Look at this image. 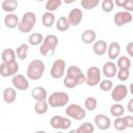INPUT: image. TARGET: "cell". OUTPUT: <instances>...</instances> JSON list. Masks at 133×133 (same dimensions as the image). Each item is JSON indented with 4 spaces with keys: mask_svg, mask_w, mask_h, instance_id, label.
Here are the masks:
<instances>
[{
    "mask_svg": "<svg viewBox=\"0 0 133 133\" xmlns=\"http://www.w3.org/2000/svg\"><path fill=\"white\" fill-rule=\"evenodd\" d=\"M85 74L77 65H70L66 69V73L63 77V85L66 88H75L85 83Z\"/></svg>",
    "mask_w": 133,
    "mask_h": 133,
    "instance_id": "cell-1",
    "label": "cell"
},
{
    "mask_svg": "<svg viewBox=\"0 0 133 133\" xmlns=\"http://www.w3.org/2000/svg\"><path fill=\"white\" fill-rule=\"evenodd\" d=\"M55 26H56V29L60 32H64V31H68L71 27V24H70V21L68 19V17H60L58 18V20L56 21L55 23Z\"/></svg>",
    "mask_w": 133,
    "mask_h": 133,
    "instance_id": "cell-26",
    "label": "cell"
},
{
    "mask_svg": "<svg viewBox=\"0 0 133 133\" xmlns=\"http://www.w3.org/2000/svg\"><path fill=\"white\" fill-rule=\"evenodd\" d=\"M116 77L122 82L127 81L129 79V77H130V71H129V69H118L117 70V73H116Z\"/></svg>",
    "mask_w": 133,
    "mask_h": 133,
    "instance_id": "cell-38",
    "label": "cell"
},
{
    "mask_svg": "<svg viewBox=\"0 0 133 133\" xmlns=\"http://www.w3.org/2000/svg\"><path fill=\"white\" fill-rule=\"evenodd\" d=\"M11 83L12 86L17 89V90H22L25 91L29 88V81L28 78H26L24 75L22 74H16L15 76H12L11 78Z\"/></svg>",
    "mask_w": 133,
    "mask_h": 133,
    "instance_id": "cell-12",
    "label": "cell"
},
{
    "mask_svg": "<svg viewBox=\"0 0 133 133\" xmlns=\"http://www.w3.org/2000/svg\"><path fill=\"white\" fill-rule=\"evenodd\" d=\"M99 85H100V89L103 90V91H111V89L113 88V82L109 78L101 80Z\"/></svg>",
    "mask_w": 133,
    "mask_h": 133,
    "instance_id": "cell-37",
    "label": "cell"
},
{
    "mask_svg": "<svg viewBox=\"0 0 133 133\" xmlns=\"http://www.w3.org/2000/svg\"><path fill=\"white\" fill-rule=\"evenodd\" d=\"M129 94V88L125 84H117L111 89V99L114 102H122Z\"/></svg>",
    "mask_w": 133,
    "mask_h": 133,
    "instance_id": "cell-11",
    "label": "cell"
},
{
    "mask_svg": "<svg viewBox=\"0 0 133 133\" xmlns=\"http://www.w3.org/2000/svg\"><path fill=\"white\" fill-rule=\"evenodd\" d=\"M117 65L116 63H114L112 60H109V61H106L104 64H103V68H102V74L106 77V78H113L116 73H117Z\"/></svg>",
    "mask_w": 133,
    "mask_h": 133,
    "instance_id": "cell-15",
    "label": "cell"
},
{
    "mask_svg": "<svg viewBox=\"0 0 133 133\" xmlns=\"http://www.w3.org/2000/svg\"><path fill=\"white\" fill-rule=\"evenodd\" d=\"M97 106H98V101L95 97H87L84 101V107L87 111H95L97 109Z\"/></svg>",
    "mask_w": 133,
    "mask_h": 133,
    "instance_id": "cell-31",
    "label": "cell"
},
{
    "mask_svg": "<svg viewBox=\"0 0 133 133\" xmlns=\"http://www.w3.org/2000/svg\"><path fill=\"white\" fill-rule=\"evenodd\" d=\"M49 103L47 100H42V101H36L35 104H34V112L36 114H39V115H43L45 113H47L48 109H49Z\"/></svg>",
    "mask_w": 133,
    "mask_h": 133,
    "instance_id": "cell-24",
    "label": "cell"
},
{
    "mask_svg": "<svg viewBox=\"0 0 133 133\" xmlns=\"http://www.w3.org/2000/svg\"><path fill=\"white\" fill-rule=\"evenodd\" d=\"M28 50H29L28 45H26V44H22V45H20V46L16 49L17 57H18V58H20L21 60L26 59V58H27V56H28Z\"/></svg>",
    "mask_w": 133,
    "mask_h": 133,
    "instance_id": "cell-32",
    "label": "cell"
},
{
    "mask_svg": "<svg viewBox=\"0 0 133 133\" xmlns=\"http://www.w3.org/2000/svg\"><path fill=\"white\" fill-rule=\"evenodd\" d=\"M80 4L83 7V9L90 10V9L96 8L100 4V0H81Z\"/></svg>",
    "mask_w": 133,
    "mask_h": 133,
    "instance_id": "cell-35",
    "label": "cell"
},
{
    "mask_svg": "<svg viewBox=\"0 0 133 133\" xmlns=\"http://www.w3.org/2000/svg\"><path fill=\"white\" fill-rule=\"evenodd\" d=\"M107 53H108V58L110 60L117 59L119 56V53H121V45L117 42H111L108 45Z\"/></svg>",
    "mask_w": 133,
    "mask_h": 133,
    "instance_id": "cell-18",
    "label": "cell"
},
{
    "mask_svg": "<svg viewBox=\"0 0 133 133\" xmlns=\"http://www.w3.org/2000/svg\"><path fill=\"white\" fill-rule=\"evenodd\" d=\"M65 69H66L65 61L63 59L58 58L52 63V66L50 70V75L53 79H60V78L64 77Z\"/></svg>",
    "mask_w": 133,
    "mask_h": 133,
    "instance_id": "cell-8",
    "label": "cell"
},
{
    "mask_svg": "<svg viewBox=\"0 0 133 133\" xmlns=\"http://www.w3.org/2000/svg\"><path fill=\"white\" fill-rule=\"evenodd\" d=\"M132 20H133V17H132L131 12H129V11H127V10L117 11V12L113 16V22H114V24H115L116 26H118V27L131 23Z\"/></svg>",
    "mask_w": 133,
    "mask_h": 133,
    "instance_id": "cell-13",
    "label": "cell"
},
{
    "mask_svg": "<svg viewBox=\"0 0 133 133\" xmlns=\"http://www.w3.org/2000/svg\"><path fill=\"white\" fill-rule=\"evenodd\" d=\"M95 131V125H92L90 122H84L81 124L77 129L72 130V133H92Z\"/></svg>",
    "mask_w": 133,
    "mask_h": 133,
    "instance_id": "cell-28",
    "label": "cell"
},
{
    "mask_svg": "<svg viewBox=\"0 0 133 133\" xmlns=\"http://www.w3.org/2000/svg\"><path fill=\"white\" fill-rule=\"evenodd\" d=\"M42 23H43V25L45 27L51 28L54 25V23H56L55 22V16H54V14L51 12V11L44 12L43 16H42Z\"/></svg>",
    "mask_w": 133,
    "mask_h": 133,
    "instance_id": "cell-27",
    "label": "cell"
},
{
    "mask_svg": "<svg viewBox=\"0 0 133 133\" xmlns=\"http://www.w3.org/2000/svg\"><path fill=\"white\" fill-rule=\"evenodd\" d=\"M31 97L35 101H42V100H47L48 99V92L47 89L43 86H35L31 90Z\"/></svg>",
    "mask_w": 133,
    "mask_h": 133,
    "instance_id": "cell-19",
    "label": "cell"
},
{
    "mask_svg": "<svg viewBox=\"0 0 133 133\" xmlns=\"http://www.w3.org/2000/svg\"><path fill=\"white\" fill-rule=\"evenodd\" d=\"M131 60L128 56H118L117 58V62H116V65L118 69H130L131 68Z\"/></svg>",
    "mask_w": 133,
    "mask_h": 133,
    "instance_id": "cell-34",
    "label": "cell"
},
{
    "mask_svg": "<svg viewBox=\"0 0 133 133\" xmlns=\"http://www.w3.org/2000/svg\"><path fill=\"white\" fill-rule=\"evenodd\" d=\"M94 122H95V125L100 129V130H108L110 127H111V121L110 118L106 115V114H103V113H99L95 116L94 118Z\"/></svg>",
    "mask_w": 133,
    "mask_h": 133,
    "instance_id": "cell-14",
    "label": "cell"
},
{
    "mask_svg": "<svg viewBox=\"0 0 133 133\" xmlns=\"http://www.w3.org/2000/svg\"><path fill=\"white\" fill-rule=\"evenodd\" d=\"M129 92L133 96V83H131V84H130V86H129Z\"/></svg>",
    "mask_w": 133,
    "mask_h": 133,
    "instance_id": "cell-46",
    "label": "cell"
},
{
    "mask_svg": "<svg viewBox=\"0 0 133 133\" xmlns=\"http://www.w3.org/2000/svg\"><path fill=\"white\" fill-rule=\"evenodd\" d=\"M65 4H72V3H74V2H76L77 0H62Z\"/></svg>",
    "mask_w": 133,
    "mask_h": 133,
    "instance_id": "cell-45",
    "label": "cell"
},
{
    "mask_svg": "<svg viewBox=\"0 0 133 133\" xmlns=\"http://www.w3.org/2000/svg\"><path fill=\"white\" fill-rule=\"evenodd\" d=\"M18 6H19L18 0H4L1 4L2 10L7 14H10V12H14L15 10H17Z\"/></svg>",
    "mask_w": 133,
    "mask_h": 133,
    "instance_id": "cell-23",
    "label": "cell"
},
{
    "mask_svg": "<svg viewBox=\"0 0 133 133\" xmlns=\"http://www.w3.org/2000/svg\"><path fill=\"white\" fill-rule=\"evenodd\" d=\"M19 18L16 14L14 12H10V14H7L5 17H4V25L6 26V28L8 29H15L18 27L19 25Z\"/></svg>",
    "mask_w": 133,
    "mask_h": 133,
    "instance_id": "cell-21",
    "label": "cell"
},
{
    "mask_svg": "<svg viewBox=\"0 0 133 133\" xmlns=\"http://www.w3.org/2000/svg\"><path fill=\"white\" fill-rule=\"evenodd\" d=\"M36 1H38V2H43V1H45V0H36Z\"/></svg>",
    "mask_w": 133,
    "mask_h": 133,
    "instance_id": "cell-47",
    "label": "cell"
},
{
    "mask_svg": "<svg viewBox=\"0 0 133 133\" xmlns=\"http://www.w3.org/2000/svg\"><path fill=\"white\" fill-rule=\"evenodd\" d=\"M50 107L52 108H61L66 106L70 101V96L64 91H54L47 99Z\"/></svg>",
    "mask_w": 133,
    "mask_h": 133,
    "instance_id": "cell-5",
    "label": "cell"
},
{
    "mask_svg": "<svg viewBox=\"0 0 133 133\" xmlns=\"http://www.w3.org/2000/svg\"><path fill=\"white\" fill-rule=\"evenodd\" d=\"M125 113V107L119 103V102H115L114 104L111 105L110 107V114L112 116H123Z\"/></svg>",
    "mask_w": 133,
    "mask_h": 133,
    "instance_id": "cell-29",
    "label": "cell"
},
{
    "mask_svg": "<svg viewBox=\"0 0 133 133\" xmlns=\"http://www.w3.org/2000/svg\"><path fill=\"white\" fill-rule=\"evenodd\" d=\"M68 19L70 21L71 26H75L76 27L81 23V21L83 19V12H82V10L80 8H73L69 12Z\"/></svg>",
    "mask_w": 133,
    "mask_h": 133,
    "instance_id": "cell-16",
    "label": "cell"
},
{
    "mask_svg": "<svg viewBox=\"0 0 133 133\" xmlns=\"http://www.w3.org/2000/svg\"><path fill=\"white\" fill-rule=\"evenodd\" d=\"M17 57V53L16 50L11 49V48H6L2 51L1 53V59L2 62H9V61H15Z\"/></svg>",
    "mask_w": 133,
    "mask_h": 133,
    "instance_id": "cell-25",
    "label": "cell"
},
{
    "mask_svg": "<svg viewBox=\"0 0 133 133\" xmlns=\"http://www.w3.org/2000/svg\"><path fill=\"white\" fill-rule=\"evenodd\" d=\"M101 76H102V72L98 66H89L85 74V77H86L85 83L90 87H95L99 85V83L101 82L102 80Z\"/></svg>",
    "mask_w": 133,
    "mask_h": 133,
    "instance_id": "cell-7",
    "label": "cell"
},
{
    "mask_svg": "<svg viewBox=\"0 0 133 133\" xmlns=\"http://www.w3.org/2000/svg\"><path fill=\"white\" fill-rule=\"evenodd\" d=\"M96 39H97V33L92 29H86L81 33V41L86 45L94 44Z\"/></svg>",
    "mask_w": 133,
    "mask_h": 133,
    "instance_id": "cell-22",
    "label": "cell"
},
{
    "mask_svg": "<svg viewBox=\"0 0 133 133\" xmlns=\"http://www.w3.org/2000/svg\"><path fill=\"white\" fill-rule=\"evenodd\" d=\"M114 1V4L116 5V6H118V7H124V5L126 4V2L128 1V0H113Z\"/></svg>",
    "mask_w": 133,
    "mask_h": 133,
    "instance_id": "cell-43",
    "label": "cell"
},
{
    "mask_svg": "<svg viewBox=\"0 0 133 133\" xmlns=\"http://www.w3.org/2000/svg\"><path fill=\"white\" fill-rule=\"evenodd\" d=\"M65 114L70 118L75 121H82L86 116V109L80 106L79 104H70L65 108Z\"/></svg>",
    "mask_w": 133,
    "mask_h": 133,
    "instance_id": "cell-6",
    "label": "cell"
},
{
    "mask_svg": "<svg viewBox=\"0 0 133 133\" xmlns=\"http://www.w3.org/2000/svg\"><path fill=\"white\" fill-rule=\"evenodd\" d=\"M58 46V37L54 34H48L45 36L43 44L39 46V53L45 57H50L55 53Z\"/></svg>",
    "mask_w": 133,
    "mask_h": 133,
    "instance_id": "cell-3",
    "label": "cell"
},
{
    "mask_svg": "<svg viewBox=\"0 0 133 133\" xmlns=\"http://www.w3.org/2000/svg\"><path fill=\"white\" fill-rule=\"evenodd\" d=\"M114 1L113 0H103L101 3L102 10L104 12H111L114 8Z\"/></svg>",
    "mask_w": 133,
    "mask_h": 133,
    "instance_id": "cell-39",
    "label": "cell"
},
{
    "mask_svg": "<svg viewBox=\"0 0 133 133\" xmlns=\"http://www.w3.org/2000/svg\"><path fill=\"white\" fill-rule=\"evenodd\" d=\"M36 24V15L32 11H26L19 22L18 29L22 33H29Z\"/></svg>",
    "mask_w": 133,
    "mask_h": 133,
    "instance_id": "cell-4",
    "label": "cell"
},
{
    "mask_svg": "<svg viewBox=\"0 0 133 133\" xmlns=\"http://www.w3.org/2000/svg\"><path fill=\"white\" fill-rule=\"evenodd\" d=\"M126 51H127L128 55L133 58V42L128 43V45H127V47H126Z\"/></svg>",
    "mask_w": 133,
    "mask_h": 133,
    "instance_id": "cell-42",
    "label": "cell"
},
{
    "mask_svg": "<svg viewBox=\"0 0 133 133\" xmlns=\"http://www.w3.org/2000/svg\"><path fill=\"white\" fill-rule=\"evenodd\" d=\"M127 109H128L129 112H131V113L133 112V99L129 100V102L127 104Z\"/></svg>",
    "mask_w": 133,
    "mask_h": 133,
    "instance_id": "cell-44",
    "label": "cell"
},
{
    "mask_svg": "<svg viewBox=\"0 0 133 133\" xmlns=\"http://www.w3.org/2000/svg\"><path fill=\"white\" fill-rule=\"evenodd\" d=\"M44 36L42 35V33L39 32H34V33H31L28 37V43L29 45L31 46H41L44 42Z\"/></svg>",
    "mask_w": 133,
    "mask_h": 133,
    "instance_id": "cell-30",
    "label": "cell"
},
{
    "mask_svg": "<svg viewBox=\"0 0 133 133\" xmlns=\"http://www.w3.org/2000/svg\"><path fill=\"white\" fill-rule=\"evenodd\" d=\"M50 125L53 129H59V130H69L72 126L71 118L61 116V115H53L50 119Z\"/></svg>",
    "mask_w": 133,
    "mask_h": 133,
    "instance_id": "cell-9",
    "label": "cell"
},
{
    "mask_svg": "<svg viewBox=\"0 0 133 133\" xmlns=\"http://www.w3.org/2000/svg\"><path fill=\"white\" fill-rule=\"evenodd\" d=\"M113 127L116 131H124L127 129V125L125 122L124 116H117L115 117L114 122H113Z\"/></svg>",
    "mask_w": 133,
    "mask_h": 133,
    "instance_id": "cell-36",
    "label": "cell"
},
{
    "mask_svg": "<svg viewBox=\"0 0 133 133\" xmlns=\"http://www.w3.org/2000/svg\"><path fill=\"white\" fill-rule=\"evenodd\" d=\"M108 45L104 39H98L92 44V52L98 56H103L107 53Z\"/></svg>",
    "mask_w": 133,
    "mask_h": 133,
    "instance_id": "cell-17",
    "label": "cell"
},
{
    "mask_svg": "<svg viewBox=\"0 0 133 133\" xmlns=\"http://www.w3.org/2000/svg\"><path fill=\"white\" fill-rule=\"evenodd\" d=\"M62 2H63L62 0H47L46 1V4H45V8H46L47 11L53 12L57 8L60 7V5H61Z\"/></svg>",
    "mask_w": 133,
    "mask_h": 133,
    "instance_id": "cell-33",
    "label": "cell"
},
{
    "mask_svg": "<svg viewBox=\"0 0 133 133\" xmlns=\"http://www.w3.org/2000/svg\"><path fill=\"white\" fill-rule=\"evenodd\" d=\"M19 63L15 61H9V62H2L0 64V74L3 78L7 77H12L19 72Z\"/></svg>",
    "mask_w": 133,
    "mask_h": 133,
    "instance_id": "cell-10",
    "label": "cell"
},
{
    "mask_svg": "<svg viewBox=\"0 0 133 133\" xmlns=\"http://www.w3.org/2000/svg\"><path fill=\"white\" fill-rule=\"evenodd\" d=\"M2 98L6 104H12L17 99V89L15 87H6L3 90Z\"/></svg>",
    "mask_w": 133,
    "mask_h": 133,
    "instance_id": "cell-20",
    "label": "cell"
},
{
    "mask_svg": "<svg viewBox=\"0 0 133 133\" xmlns=\"http://www.w3.org/2000/svg\"><path fill=\"white\" fill-rule=\"evenodd\" d=\"M124 118H125L127 128L133 129V116L132 115H126V116H124Z\"/></svg>",
    "mask_w": 133,
    "mask_h": 133,
    "instance_id": "cell-40",
    "label": "cell"
},
{
    "mask_svg": "<svg viewBox=\"0 0 133 133\" xmlns=\"http://www.w3.org/2000/svg\"><path fill=\"white\" fill-rule=\"evenodd\" d=\"M123 8H125V10H127L129 12H132L133 11V0H128Z\"/></svg>",
    "mask_w": 133,
    "mask_h": 133,
    "instance_id": "cell-41",
    "label": "cell"
},
{
    "mask_svg": "<svg viewBox=\"0 0 133 133\" xmlns=\"http://www.w3.org/2000/svg\"><path fill=\"white\" fill-rule=\"evenodd\" d=\"M45 70H46V65L43 60L33 59L29 62V64L27 66V70H26L27 78L30 80H33V81L39 80L44 76Z\"/></svg>",
    "mask_w": 133,
    "mask_h": 133,
    "instance_id": "cell-2",
    "label": "cell"
}]
</instances>
